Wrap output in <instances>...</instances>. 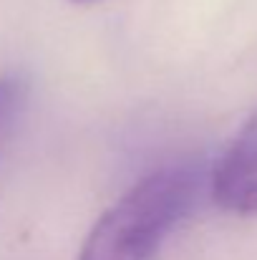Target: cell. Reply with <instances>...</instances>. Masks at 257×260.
<instances>
[{"instance_id":"277c9868","label":"cell","mask_w":257,"mask_h":260,"mask_svg":"<svg viewBox=\"0 0 257 260\" xmlns=\"http://www.w3.org/2000/svg\"><path fill=\"white\" fill-rule=\"evenodd\" d=\"M76 3H91V0H76Z\"/></svg>"},{"instance_id":"6da1fadb","label":"cell","mask_w":257,"mask_h":260,"mask_svg":"<svg viewBox=\"0 0 257 260\" xmlns=\"http://www.w3.org/2000/svg\"><path fill=\"white\" fill-rule=\"evenodd\" d=\"M199 189L194 165H169L141 177L93 222L76 260H152L194 210Z\"/></svg>"},{"instance_id":"7a4b0ae2","label":"cell","mask_w":257,"mask_h":260,"mask_svg":"<svg viewBox=\"0 0 257 260\" xmlns=\"http://www.w3.org/2000/svg\"><path fill=\"white\" fill-rule=\"evenodd\" d=\"M209 187L222 210L242 217L257 215V111L217 159Z\"/></svg>"},{"instance_id":"3957f363","label":"cell","mask_w":257,"mask_h":260,"mask_svg":"<svg viewBox=\"0 0 257 260\" xmlns=\"http://www.w3.org/2000/svg\"><path fill=\"white\" fill-rule=\"evenodd\" d=\"M30 99V81L23 74H0V154L15 137Z\"/></svg>"}]
</instances>
